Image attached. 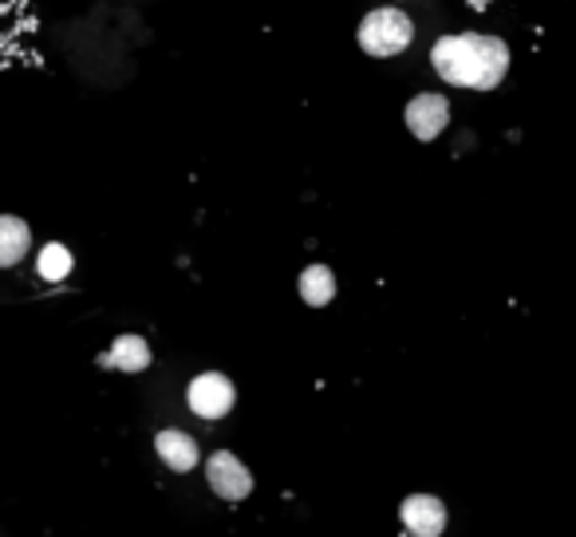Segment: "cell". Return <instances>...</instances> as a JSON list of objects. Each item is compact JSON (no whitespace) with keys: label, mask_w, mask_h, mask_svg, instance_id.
Segmentation results:
<instances>
[{"label":"cell","mask_w":576,"mask_h":537,"mask_svg":"<svg viewBox=\"0 0 576 537\" xmlns=\"http://www.w3.org/2000/svg\"><path fill=\"white\" fill-rule=\"evenodd\" d=\"M430 64L454 88L489 91L506 80L509 48L501 36H489V32H459V36H442L434 44Z\"/></svg>","instance_id":"1"},{"label":"cell","mask_w":576,"mask_h":537,"mask_svg":"<svg viewBox=\"0 0 576 537\" xmlns=\"http://www.w3.org/2000/svg\"><path fill=\"white\" fill-rule=\"evenodd\" d=\"M410 36H415V24H410V16L399 9H375L368 12L360 24V48L368 52V56H380V60L399 56L410 44Z\"/></svg>","instance_id":"2"},{"label":"cell","mask_w":576,"mask_h":537,"mask_svg":"<svg viewBox=\"0 0 576 537\" xmlns=\"http://www.w3.org/2000/svg\"><path fill=\"white\" fill-rule=\"evenodd\" d=\"M234 384H229V376H222V372H202L197 379H190V391H187V403L194 415L202 419H222L229 415V408H234Z\"/></svg>","instance_id":"3"},{"label":"cell","mask_w":576,"mask_h":537,"mask_svg":"<svg viewBox=\"0 0 576 537\" xmlns=\"http://www.w3.org/2000/svg\"><path fill=\"white\" fill-rule=\"evenodd\" d=\"M205 478H210L214 494L225 498V502H241V498H249V490H253V475H249V470L241 467V458L229 455V450L210 455V462H205Z\"/></svg>","instance_id":"4"},{"label":"cell","mask_w":576,"mask_h":537,"mask_svg":"<svg viewBox=\"0 0 576 537\" xmlns=\"http://www.w3.org/2000/svg\"><path fill=\"white\" fill-rule=\"evenodd\" d=\"M447 123H450V103L442 100V95H434V91L415 95V100L407 103V127L415 139L422 142L439 139L442 130H447Z\"/></svg>","instance_id":"5"},{"label":"cell","mask_w":576,"mask_h":537,"mask_svg":"<svg viewBox=\"0 0 576 537\" xmlns=\"http://www.w3.org/2000/svg\"><path fill=\"white\" fill-rule=\"evenodd\" d=\"M399 517H403V526H407L410 537H439L442 529H447V506L430 494L403 498Z\"/></svg>","instance_id":"6"},{"label":"cell","mask_w":576,"mask_h":537,"mask_svg":"<svg viewBox=\"0 0 576 537\" xmlns=\"http://www.w3.org/2000/svg\"><path fill=\"white\" fill-rule=\"evenodd\" d=\"M155 450H158V458H162L170 470H178V475H187V470L197 467V443L187 435V431H174V427L158 431Z\"/></svg>","instance_id":"7"},{"label":"cell","mask_w":576,"mask_h":537,"mask_svg":"<svg viewBox=\"0 0 576 537\" xmlns=\"http://www.w3.org/2000/svg\"><path fill=\"white\" fill-rule=\"evenodd\" d=\"M29 245H32L29 226H24L16 214H4V218H0V265L12 268L24 253H29Z\"/></svg>","instance_id":"8"},{"label":"cell","mask_w":576,"mask_h":537,"mask_svg":"<svg viewBox=\"0 0 576 537\" xmlns=\"http://www.w3.org/2000/svg\"><path fill=\"white\" fill-rule=\"evenodd\" d=\"M103 364H111V368H118V372H143L150 364V349H147V340L143 336H118L115 344H111V352H108V359Z\"/></svg>","instance_id":"9"},{"label":"cell","mask_w":576,"mask_h":537,"mask_svg":"<svg viewBox=\"0 0 576 537\" xmlns=\"http://www.w3.org/2000/svg\"><path fill=\"white\" fill-rule=\"evenodd\" d=\"M301 297L313 305V309H320V305H328V300L336 297V277L328 265H308L301 273Z\"/></svg>","instance_id":"10"},{"label":"cell","mask_w":576,"mask_h":537,"mask_svg":"<svg viewBox=\"0 0 576 537\" xmlns=\"http://www.w3.org/2000/svg\"><path fill=\"white\" fill-rule=\"evenodd\" d=\"M39 277L44 281H64L71 273V249L68 245H59V241H52V245L39 249Z\"/></svg>","instance_id":"11"}]
</instances>
